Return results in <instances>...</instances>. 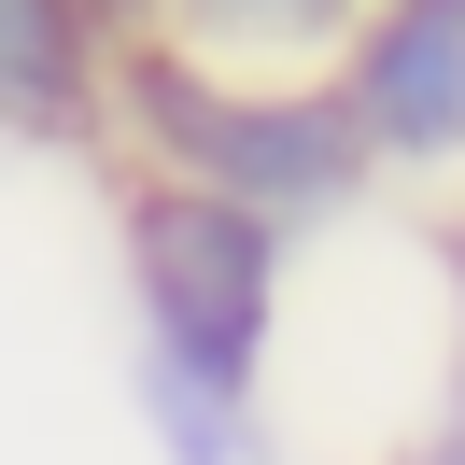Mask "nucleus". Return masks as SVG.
Masks as SVG:
<instances>
[{
  "label": "nucleus",
  "mask_w": 465,
  "mask_h": 465,
  "mask_svg": "<svg viewBox=\"0 0 465 465\" xmlns=\"http://www.w3.org/2000/svg\"><path fill=\"white\" fill-rule=\"evenodd\" d=\"M127 127L155 142V183L183 198H226L254 226H311V212H352L367 198V142H352L339 85H240V71H198L170 43L114 71Z\"/></svg>",
  "instance_id": "nucleus-1"
},
{
  "label": "nucleus",
  "mask_w": 465,
  "mask_h": 465,
  "mask_svg": "<svg viewBox=\"0 0 465 465\" xmlns=\"http://www.w3.org/2000/svg\"><path fill=\"white\" fill-rule=\"evenodd\" d=\"M127 296H142V352L198 367L212 395H254L282 324V226L183 183H127Z\"/></svg>",
  "instance_id": "nucleus-2"
},
{
  "label": "nucleus",
  "mask_w": 465,
  "mask_h": 465,
  "mask_svg": "<svg viewBox=\"0 0 465 465\" xmlns=\"http://www.w3.org/2000/svg\"><path fill=\"white\" fill-rule=\"evenodd\" d=\"M339 114L367 170H465V0H367L339 43Z\"/></svg>",
  "instance_id": "nucleus-3"
},
{
  "label": "nucleus",
  "mask_w": 465,
  "mask_h": 465,
  "mask_svg": "<svg viewBox=\"0 0 465 465\" xmlns=\"http://www.w3.org/2000/svg\"><path fill=\"white\" fill-rule=\"evenodd\" d=\"M352 15L367 0H155V43L240 85H311V57L352 43Z\"/></svg>",
  "instance_id": "nucleus-4"
},
{
  "label": "nucleus",
  "mask_w": 465,
  "mask_h": 465,
  "mask_svg": "<svg viewBox=\"0 0 465 465\" xmlns=\"http://www.w3.org/2000/svg\"><path fill=\"white\" fill-rule=\"evenodd\" d=\"M99 99V0H0V142H71Z\"/></svg>",
  "instance_id": "nucleus-5"
},
{
  "label": "nucleus",
  "mask_w": 465,
  "mask_h": 465,
  "mask_svg": "<svg viewBox=\"0 0 465 465\" xmlns=\"http://www.w3.org/2000/svg\"><path fill=\"white\" fill-rule=\"evenodd\" d=\"M142 423H155V451H170V465H254V409L212 395V381L170 367V352H142Z\"/></svg>",
  "instance_id": "nucleus-6"
},
{
  "label": "nucleus",
  "mask_w": 465,
  "mask_h": 465,
  "mask_svg": "<svg viewBox=\"0 0 465 465\" xmlns=\"http://www.w3.org/2000/svg\"><path fill=\"white\" fill-rule=\"evenodd\" d=\"M451 254H465V212H451Z\"/></svg>",
  "instance_id": "nucleus-7"
}]
</instances>
